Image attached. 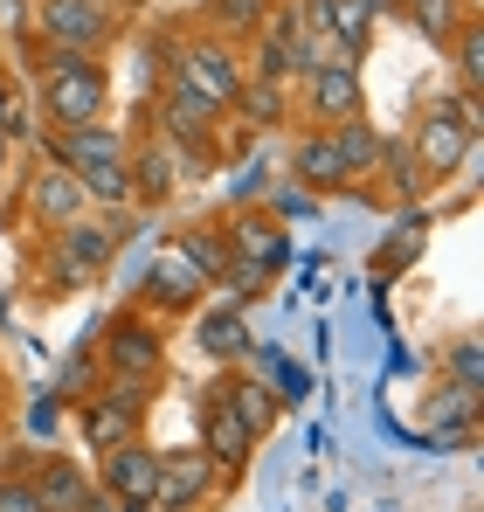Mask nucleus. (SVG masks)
Masks as SVG:
<instances>
[{
    "label": "nucleus",
    "mask_w": 484,
    "mask_h": 512,
    "mask_svg": "<svg viewBox=\"0 0 484 512\" xmlns=\"http://www.w3.org/2000/svg\"><path fill=\"white\" fill-rule=\"evenodd\" d=\"M104 7H125V0H104Z\"/></svg>",
    "instance_id": "c9c22d12"
},
{
    "label": "nucleus",
    "mask_w": 484,
    "mask_h": 512,
    "mask_svg": "<svg viewBox=\"0 0 484 512\" xmlns=\"http://www.w3.org/2000/svg\"><path fill=\"white\" fill-rule=\"evenodd\" d=\"M215 395L236 409V423L249 429V436H263V429L277 423V395H270V381H256V374H222Z\"/></svg>",
    "instance_id": "aec40b11"
},
{
    "label": "nucleus",
    "mask_w": 484,
    "mask_h": 512,
    "mask_svg": "<svg viewBox=\"0 0 484 512\" xmlns=\"http://www.w3.org/2000/svg\"><path fill=\"white\" fill-rule=\"evenodd\" d=\"M0 512H42V492L28 478H0Z\"/></svg>",
    "instance_id": "2f4dec72"
},
{
    "label": "nucleus",
    "mask_w": 484,
    "mask_h": 512,
    "mask_svg": "<svg viewBox=\"0 0 484 512\" xmlns=\"http://www.w3.org/2000/svg\"><path fill=\"white\" fill-rule=\"evenodd\" d=\"M242 132H270V125H291V84H270V77H242L236 104H229Z\"/></svg>",
    "instance_id": "6ab92c4d"
},
{
    "label": "nucleus",
    "mask_w": 484,
    "mask_h": 512,
    "mask_svg": "<svg viewBox=\"0 0 484 512\" xmlns=\"http://www.w3.org/2000/svg\"><path fill=\"white\" fill-rule=\"evenodd\" d=\"M325 56H332V42H325V35H298V42H291V84H298V77H312Z\"/></svg>",
    "instance_id": "7c9ffc66"
},
{
    "label": "nucleus",
    "mask_w": 484,
    "mask_h": 512,
    "mask_svg": "<svg viewBox=\"0 0 484 512\" xmlns=\"http://www.w3.org/2000/svg\"><path fill=\"white\" fill-rule=\"evenodd\" d=\"M408 21L422 28V42H436V49H450L471 21H478V7L471 0H408Z\"/></svg>",
    "instance_id": "4be33fe9"
},
{
    "label": "nucleus",
    "mask_w": 484,
    "mask_h": 512,
    "mask_svg": "<svg viewBox=\"0 0 484 512\" xmlns=\"http://www.w3.org/2000/svg\"><path fill=\"white\" fill-rule=\"evenodd\" d=\"M21 201H28V222H42V229H63V222H77L83 208H90L83 187L70 180V167H56V160H42V167L28 173V194Z\"/></svg>",
    "instance_id": "4468645a"
},
{
    "label": "nucleus",
    "mask_w": 484,
    "mask_h": 512,
    "mask_svg": "<svg viewBox=\"0 0 484 512\" xmlns=\"http://www.w3.org/2000/svg\"><path fill=\"white\" fill-rule=\"evenodd\" d=\"M222 236H229V256L256 263V270H284V256H291V236H284V222L270 208H236L222 222Z\"/></svg>",
    "instance_id": "9b49d317"
},
{
    "label": "nucleus",
    "mask_w": 484,
    "mask_h": 512,
    "mask_svg": "<svg viewBox=\"0 0 484 512\" xmlns=\"http://www.w3.org/2000/svg\"><path fill=\"white\" fill-rule=\"evenodd\" d=\"M443 367H450V381H457V388H484V353H478V340H457L450 353H443Z\"/></svg>",
    "instance_id": "c85d7f7f"
},
{
    "label": "nucleus",
    "mask_w": 484,
    "mask_h": 512,
    "mask_svg": "<svg viewBox=\"0 0 484 512\" xmlns=\"http://www.w3.org/2000/svg\"><path fill=\"white\" fill-rule=\"evenodd\" d=\"M388 7H408V0H388Z\"/></svg>",
    "instance_id": "e433bc0d"
},
{
    "label": "nucleus",
    "mask_w": 484,
    "mask_h": 512,
    "mask_svg": "<svg viewBox=\"0 0 484 512\" xmlns=\"http://www.w3.org/2000/svg\"><path fill=\"white\" fill-rule=\"evenodd\" d=\"M104 374L111 381H166V319L153 312H118L111 326H104Z\"/></svg>",
    "instance_id": "0eeeda50"
},
{
    "label": "nucleus",
    "mask_w": 484,
    "mask_h": 512,
    "mask_svg": "<svg viewBox=\"0 0 484 512\" xmlns=\"http://www.w3.org/2000/svg\"><path fill=\"white\" fill-rule=\"evenodd\" d=\"M242 346H249V333H242L236 312H222V319H208V326H201V353H208V360H236Z\"/></svg>",
    "instance_id": "a878e982"
},
{
    "label": "nucleus",
    "mask_w": 484,
    "mask_h": 512,
    "mask_svg": "<svg viewBox=\"0 0 484 512\" xmlns=\"http://www.w3.org/2000/svg\"><path fill=\"white\" fill-rule=\"evenodd\" d=\"M478 90H457V97H436L429 111H422V125H415V139H408V153H415V167L422 180H450V173L464 167V153L478 146Z\"/></svg>",
    "instance_id": "7ed1b4c3"
},
{
    "label": "nucleus",
    "mask_w": 484,
    "mask_h": 512,
    "mask_svg": "<svg viewBox=\"0 0 484 512\" xmlns=\"http://www.w3.org/2000/svg\"><path fill=\"white\" fill-rule=\"evenodd\" d=\"M305 84V118L312 125H346V118H360V104H367V90H360V70L346 63V56H325L312 77H298Z\"/></svg>",
    "instance_id": "6e6552de"
},
{
    "label": "nucleus",
    "mask_w": 484,
    "mask_h": 512,
    "mask_svg": "<svg viewBox=\"0 0 484 512\" xmlns=\"http://www.w3.org/2000/svg\"><path fill=\"white\" fill-rule=\"evenodd\" d=\"M0 173H7V139H0Z\"/></svg>",
    "instance_id": "f704fd0d"
},
{
    "label": "nucleus",
    "mask_w": 484,
    "mask_h": 512,
    "mask_svg": "<svg viewBox=\"0 0 484 512\" xmlns=\"http://www.w3.org/2000/svg\"><path fill=\"white\" fill-rule=\"evenodd\" d=\"M42 111H49L56 132H70V125H104V111H111V70H104V56L42 49Z\"/></svg>",
    "instance_id": "f257e3e1"
},
{
    "label": "nucleus",
    "mask_w": 484,
    "mask_h": 512,
    "mask_svg": "<svg viewBox=\"0 0 484 512\" xmlns=\"http://www.w3.org/2000/svg\"><path fill=\"white\" fill-rule=\"evenodd\" d=\"M160 464H166V450H153V443L139 436V443H125V450L104 457V492H111V499H146V506H153Z\"/></svg>",
    "instance_id": "dca6fc26"
},
{
    "label": "nucleus",
    "mask_w": 484,
    "mask_h": 512,
    "mask_svg": "<svg viewBox=\"0 0 484 512\" xmlns=\"http://www.w3.org/2000/svg\"><path fill=\"white\" fill-rule=\"evenodd\" d=\"M270 7L277 0H208L201 14H208V35L215 42H256L263 21H270Z\"/></svg>",
    "instance_id": "412c9836"
},
{
    "label": "nucleus",
    "mask_w": 484,
    "mask_h": 512,
    "mask_svg": "<svg viewBox=\"0 0 484 512\" xmlns=\"http://www.w3.org/2000/svg\"><path fill=\"white\" fill-rule=\"evenodd\" d=\"M222 284H229V298L249 305V298H263V284H270V270H256V263H236L229 256V270H222Z\"/></svg>",
    "instance_id": "c756f323"
},
{
    "label": "nucleus",
    "mask_w": 484,
    "mask_h": 512,
    "mask_svg": "<svg viewBox=\"0 0 484 512\" xmlns=\"http://www.w3.org/2000/svg\"><path fill=\"white\" fill-rule=\"evenodd\" d=\"M291 173H298V187H305V194L346 187V160H339V146H332V132H325V125L298 132V146H291Z\"/></svg>",
    "instance_id": "a211bd4d"
},
{
    "label": "nucleus",
    "mask_w": 484,
    "mask_h": 512,
    "mask_svg": "<svg viewBox=\"0 0 484 512\" xmlns=\"http://www.w3.org/2000/svg\"><path fill=\"white\" fill-rule=\"evenodd\" d=\"M201 291H208V277H201L180 250H166L160 263L146 270V284H139V312H153V319L194 312V305H201Z\"/></svg>",
    "instance_id": "9d476101"
},
{
    "label": "nucleus",
    "mask_w": 484,
    "mask_h": 512,
    "mask_svg": "<svg viewBox=\"0 0 484 512\" xmlns=\"http://www.w3.org/2000/svg\"><path fill=\"white\" fill-rule=\"evenodd\" d=\"M242 49L236 42H215V35H187L180 49H173V70H166V90H187L194 104H208V111H222L229 118V104H236L242 90Z\"/></svg>",
    "instance_id": "20e7f679"
},
{
    "label": "nucleus",
    "mask_w": 484,
    "mask_h": 512,
    "mask_svg": "<svg viewBox=\"0 0 484 512\" xmlns=\"http://www.w3.org/2000/svg\"><path fill=\"white\" fill-rule=\"evenodd\" d=\"M332 132V146H339V160H346V180H360V173L381 167V125H367V118H346V125H325Z\"/></svg>",
    "instance_id": "5701e85b"
},
{
    "label": "nucleus",
    "mask_w": 484,
    "mask_h": 512,
    "mask_svg": "<svg viewBox=\"0 0 484 512\" xmlns=\"http://www.w3.org/2000/svg\"><path fill=\"white\" fill-rule=\"evenodd\" d=\"M450 56H457V77H464V90H478L484 84V28L471 21L457 42H450Z\"/></svg>",
    "instance_id": "cd10ccee"
},
{
    "label": "nucleus",
    "mask_w": 484,
    "mask_h": 512,
    "mask_svg": "<svg viewBox=\"0 0 484 512\" xmlns=\"http://www.w3.org/2000/svg\"><path fill=\"white\" fill-rule=\"evenodd\" d=\"M215 485H222V464H215L208 450H166L153 512H194L208 492H215Z\"/></svg>",
    "instance_id": "1a4fd4ad"
},
{
    "label": "nucleus",
    "mask_w": 484,
    "mask_h": 512,
    "mask_svg": "<svg viewBox=\"0 0 484 512\" xmlns=\"http://www.w3.org/2000/svg\"><path fill=\"white\" fill-rule=\"evenodd\" d=\"M215 118L222 111H208V104H194L187 90H166L160 97V132L173 153H187V160H215Z\"/></svg>",
    "instance_id": "f8f14e48"
},
{
    "label": "nucleus",
    "mask_w": 484,
    "mask_h": 512,
    "mask_svg": "<svg viewBox=\"0 0 484 512\" xmlns=\"http://www.w3.org/2000/svg\"><path fill=\"white\" fill-rule=\"evenodd\" d=\"M7 118H14V77H0V132H7Z\"/></svg>",
    "instance_id": "473e14b6"
},
{
    "label": "nucleus",
    "mask_w": 484,
    "mask_h": 512,
    "mask_svg": "<svg viewBox=\"0 0 484 512\" xmlns=\"http://www.w3.org/2000/svg\"><path fill=\"white\" fill-rule=\"evenodd\" d=\"M173 250L187 256L208 284L229 270V236H222V222H194V229H180V236H173Z\"/></svg>",
    "instance_id": "b1692460"
},
{
    "label": "nucleus",
    "mask_w": 484,
    "mask_h": 512,
    "mask_svg": "<svg viewBox=\"0 0 484 512\" xmlns=\"http://www.w3.org/2000/svg\"><path fill=\"white\" fill-rule=\"evenodd\" d=\"M35 42L42 49H70V56H104L118 42V7L104 0H35Z\"/></svg>",
    "instance_id": "423d86ee"
},
{
    "label": "nucleus",
    "mask_w": 484,
    "mask_h": 512,
    "mask_svg": "<svg viewBox=\"0 0 484 512\" xmlns=\"http://www.w3.org/2000/svg\"><path fill=\"white\" fill-rule=\"evenodd\" d=\"M125 173H132V208H160V201H173V187H180V153L146 132V139L125 146Z\"/></svg>",
    "instance_id": "ddd939ff"
},
{
    "label": "nucleus",
    "mask_w": 484,
    "mask_h": 512,
    "mask_svg": "<svg viewBox=\"0 0 484 512\" xmlns=\"http://www.w3.org/2000/svg\"><path fill=\"white\" fill-rule=\"evenodd\" d=\"M83 512H118V499H111V492H90V499H83Z\"/></svg>",
    "instance_id": "72a5a7b5"
},
{
    "label": "nucleus",
    "mask_w": 484,
    "mask_h": 512,
    "mask_svg": "<svg viewBox=\"0 0 484 512\" xmlns=\"http://www.w3.org/2000/svg\"><path fill=\"white\" fill-rule=\"evenodd\" d=\"M125 222H132V208L125 215H77V222H63L56 236H49V263H42V277L49 284H97L104 270H111V256L125 243Z\"/></svg>",
    "instance_id": "f03ea898"
},
{
    "label": "nucleus",
    "mask_w": 484,
    "mask_h": 512,
    "mask_svg": "<svg viewBox=\"0 0 484 512\" xmlns=\"http://www.w3.org/2000/svg\"><path fill=\"white\" fill-rule=\"evenodd\" d=\"M471 423H478V388H457V381H450V388L436 395V436H464Z\"/></svg>",
    "instance_id": "393cba45"
},
{
    "label": "nucleus",
    "mask_w": 484,
    "mask_h": 512,
    "mask_svg": "<svg viewBox=\"0 0 484 512\" xmlns=\"http://www.w3.org/2000/svg\"><path fill=\"white\" fill-rule=\"evenodd\" d=\"M194 423H201V450H208V457H215L222 471H236L242 457H249V443H256V436H249V429L236 423V409H229V402H222L215 388L201 395V409H194Z\"/></svg>",
    "instance_id": "f3484780"
},
{
    "label": "nucleus",
    "mask_w": 484,
    "mask_h": 512,
    "mask_svg": "<svg viewBox=\"0 0 484 512\" xmlns=\"http://www.w3.org/2000/svg\"><path fill=\"white\" fill-rule=\"evenodd\" d=\"M153 395H160V381H111V374H104V388H97L90 402H77L83 436H90L104 457H111V450H125V443H139Z\"/></svg>",
    "instance_id": "39448f33"
},
{
    "label": "nucleus",
    "mask_w": 484,
    "mask_h": 512,
    "mask_svg": "<svg viewBox=\"0 0 484 512\" xmlns=\"http://www.w3.org/2000/svg\"><path fill=\"white\" fill-rule=\"evenodd\" d=\"M381 167H388V187H395V194H415V187H422V167H415V153H408V139H388V146H381ZM374 167V173H381Z\"/></svg>",
    "instance_id": "bb28decb"
},
{
    "label": "nucleus",
    "mask_w": 484,
    "mask_h": 512,
    "mask_svg": "<svg viewBox=\"0 0 484 512\" xmlns=\"http://www.w3.org/2000/svg\"><path fill=\"white\" fill-rule=\"evenodd\" d=\"M42 492V512H83V499L97 492V478L83 471L77 457H28V471H14Z\"/></svg>",
    "instance_id": "2eb2a0df"
}]
</instances>
